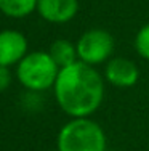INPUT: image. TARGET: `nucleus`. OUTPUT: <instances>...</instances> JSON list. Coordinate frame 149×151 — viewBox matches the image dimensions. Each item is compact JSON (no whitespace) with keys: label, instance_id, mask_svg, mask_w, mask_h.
<instances>
[{"label":"nucleus","instance_id":"1","mask_svg":"<svg viewBox=\"0 0 149 151\" xmlns=\"http://www.w3.org/2000/svg\"><path fill=\"white\" fill-rule=\"evenodd\" d=\"M55 98L71 117H90L104 100V76L82 61L59 69Z\"/></svg>","mask_w":149,"mask_h":151},{"label":"nucleus","instance_id":"2","mask_svg":"<svg viewBox=\"0 0 149 151\" xmlns=\"http://www.w3.org/2000/svg\"><path fill=\"white\" fill-rule=\"evenodd\" d=\"M58 151H106V134L90 117H72L58 134Z\"/></svg>","mask_w":149,"mask_h":151},{"label":"nucleus","instance_id":"3","mask_svg":"<svg viewBox=\"0 0 149 151\" xmlns=\"http://www.w3.org/2000/svg\"><path fill=\"white\" fill-rule=\"evenodd\" d=\"M59 74L58 64L53 61L48 52L27 53L18 63L16 76L19 82L29 90L42 92L53 87Z\"/></svg>","mask_w":149,"mask_h":151},{"label":"nucleus","instance_id":"4","mask_svg":"<svg viewBox=\"0 0 149 151\" xmlns=\"http://www.w3.org/2000/svg\"><path fill=\"white\" fill-rule=\"evenodd\" d=\"M114 37L111 32L104 29H90L83 32L76 44L79 61L90 66L108 63L114 52Z\"/></svg>","mask_w":149,"mask_h":151},{"label":"nucleus","instance_id":"5","mask_svg":"<svg viewBox=\"0 0 149 151\" xmlns=\"http://www.w3.org/2000/svg\"><path fill=\"white\" fill-rule=\"evenodd\" d=\"M140 79V69L132 60L119 56L111 58L104 68V81L117 88L133 87Z\"/></svg>","mask_w":149,"mask_h":151},{"label":"nucleus","instance_id":"6","mask_svg":"<svg viewBox=\"0 0 149 151\" xmlns=\"http://www.w3.org/2000/svg\"><path fill=\"white\" fill-rule=\"evenodd\" d=\"M27 55V40L18 31L0 32V66H11L19 63Z\"/></svg>","mask_w":149,"mask_h":151},{"label":"nucleus","instance_id":"7","mask_svg":"<svg viewBox=\"0 0 149 151\" xmlns=\"http://www.w3.org/2000/svg\"><path fill=\"white\" fill-rule=\"evenodd\" d=\"M37 12L48 23L63 24L79 12V0H38Z\"/></svg>","mask_w":149,"mask_h":151},{"label":"nucleus","instance_id":"8","mask_svg":"<svg viewBox=\"0 0 149 151\" xmlns=\"http://www.w3.org/2000/svg\"><path fill=\"white\" fill-rule=\"evenodd\" d=\"M50 56L53 58L59 69L67 68L71 64H74L76 61H79V55H77V47L72 42L66 40V39H58L51 44L48 50Z\"/></svg>","mask_w":149,"mask_h":151},{"label":"nucleus","instance_id":"9","mask_svg":"<svg viewBox=\"0 0 149 151\" xmlns=\"http://www.w3.org/2000/svg\"><path fill=\"white\" fill-rule=\"evenodd\" d=\"M38 0H0V12L11 18H24L37 8Z\"/></svg>","mask_w":149,"mask_h":151},{"label":"nucleus","instance_id":"10","mask_svg":"<svg viewBox=\"0 0 149 151\" xmlns=\"http://www.w3.org/2000/svg\"><path fill=\"white\" fill-rule=\"evenodd\" d=\"M135 50L143 60H149V23L141 26L135 35Z\"/></svg>","mask_w":149,"mask_h":151},{"label":"nucleus","instance_id":"11","mask_svg":"<svg viewBox=\"0 0 149 151\" xmlns=\"http://www.w3.org/2000/svg\"><path fill=\"white\" fill-rule=\"evenodd\" d=\"M11 82V74H10L6 66H0V92H3Z\"/></svg>","mask_w":149,"mask_h":151}]
</instances>
